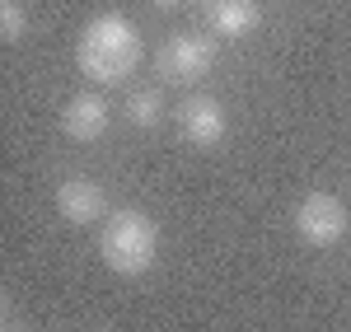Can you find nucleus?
Returning <instances> with one entry per match:
<instances>
[{"instance_id":"obj_1","label":"nucleus","mask_w":351,"mask_h":332,"mask_svg":"<svg viewBox=\"0 0 351 332\" xmlns=\"http://www.w3.org/2000/svg\"><path fill=\"white\" fill-rule=\"evenodd\" d=\"M75 61L94 84H122L141 66V33L122 14H94L80 28Z\"/></svg>"},{"instance_id":"obj_5","label":"nucleus","mask_w":351,"mask_h":332,"mask_svg":"<svg viewBox=\"0 0 351 332\" xmlns=\"http://www.w3.org/2000/svg\"><path fill=\"white\" fill-rule=\"evenodd\" d=\"M178 127L192 145H220L225 131H230V117H225V103L211 99V94H192L188 103L178 108Z\"/></svg>"},{"instance_id":"obj_9","label":"nucleus","mask_w":351,"mask_h":332,"mask_svg":"<svg viewBox=\"0 0 351 332\" xmlns=\"http://www.w3.org/2000/svg\"><path fill=\"white\" fill-rule=\"evenodd\" d=\"M160 112H164V103H160V94H155V89H136V94H127L122 117H127L132 127H155V122H160Z\"/></svg>"},{"instance_id":"obj_8","label":"nucleus","mask_w":351,"mask_h":332,"mask_svg":"<svg viewBox=\"0 0 351 332\" xmlns=\"http://www.w3.org/2000/svg\"><path fill=\"white\" fill-rule=\"evenodd\" d=\"M206 19L220 38H248L263 24V5L258 0H206Z\"/></svg>"},{"instance_id":"obj_2","label":"nucleus","mask_w":351,"mask_h":332,"mask_svg":"<svg viewBox=\"0 0 351 332\" xmlns=\"http://www.w3.org/2000/svg\"><path fill=\"white\" fill-rule=\"evenodd\" d=\"M99 253H104V267L117 277H145L160 257V225L145 211H117L99 234Z\"/></svg>"},{"instance_id":"obj_11","label":"nucleus","mask_w":351,"mask_h":332,"mask_svg":"<svg viewBox=\"0 0 351 332\" xmlns=\"http://www.w3.org/2000/svg\"><path fill=\"white\" fill-rule=\"evenodd\" d=\"M150 5H160V10H183L188 0H150Z\"/></svg>"},{"instance_id":"obj_7","label":"nucleus","mask_w":351,"mask_h":332,"mask_svg":"<svg viewBox=\"0 0 351 332\" xmlns=\"http://www.w3.org/2000/svg\"><path fill=\"white\" fill-rule=\"evenodd\" d=\"M112 122V108L99 99V94H75L66 112H61V131L71 140H99Z\"/></svg>"},{"instance_id":"obj_6","label":"nucleus","mask_w":351,"mask_h":332,"mask_svg":"<svg viewBox=\"0 0 351 332\" xmlns=\"http://www.w3.org/2000/svg\"><path fill=\"white\" fill-rule=\"evenodd\" d=\"M56 211H61V220H71V225H94L108 211V192L94 178H66L56 188Z\"/></svg>"},{"instance_id":"obj_3","label":"nucleus","mask_w":351,"mask_h":332,"mask_svg":"<svg viewBox=\"0 0 351 332\" xmlns=\"http://www.w3.org/2000/svg\"><path fill=\"white\" fill-rule=\"evenodd\" d=\"M347 229H351V211L342 206V196L309 192L295 206V234L309 248H332V244H342Z\"/></svg>"},{"instance_id":"obj_4","label":"nucleus","mask_w":351,"mask_h":332,"mask_svg":"<svg viewBox=\"0 0 351 332\" xmlns=\"http://www.w3.org/2000/svg\"><path fill=\"white\" fill-rule=\"evenodd\" d=\"M211 66H216V42L206 33H173V38H164V47L155 52V71L173 84L202 80Z\"/></svg>"},{"instance_id":"obj_10","label":"nucleus","mask_w":351,"mask_h":332,"mask_svg":"<svg viewBox=\"0 0 351 332\" xmlns=\"http://www.w3.org/2000/svg\"><path fill=\"white\" fill-rule=\"evenodd\" d=\"M0 33H5V42H14V38L24 33V10H19V0H0Z\"/></svg>"}]
</instances>
